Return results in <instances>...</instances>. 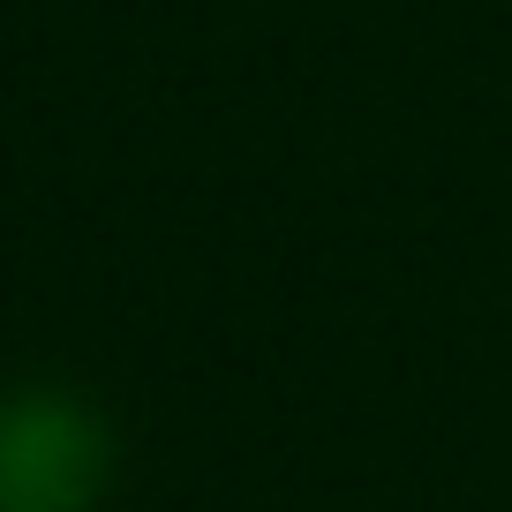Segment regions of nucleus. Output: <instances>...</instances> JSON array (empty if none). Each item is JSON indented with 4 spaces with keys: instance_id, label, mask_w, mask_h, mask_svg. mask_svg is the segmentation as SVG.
I'll return each mask as SVG.
<instances>
[{
    "instance_id": "f257e3e1",
    "label": "nucleus",
    "mask_w": 512,
    "mask_h": 512,
    "mask_svg": "<svg viewBox=\"0 0 512 512\" xmlns=\"http://www.w3.org/2000/svg\"><path fill=\"white\" fill-rule=\"evenodd\" d=\"M113 482V430L61 384L0 400V512H91Z\"/></svg>"
}]
</instances>
